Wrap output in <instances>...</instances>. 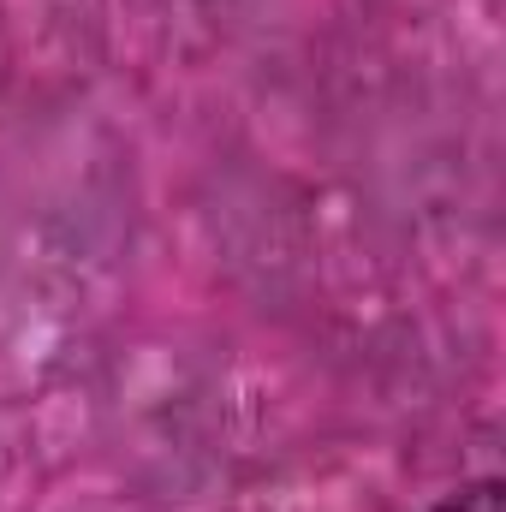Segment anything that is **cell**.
I'll list each match as a JSON object with an SVG mask.
<instances>
[{
  "label": "cell",
  "instance_id": "6da1fadb",
  "mask_svg": "<svg viewBox=\"0 0 506 512\" xmlns=\"http://www.w3.org/2000/svg\"><path fill=\"white\" fill-rule=\"evenodd\" d=\"M435 512H501V483H471V489H459L447 507Z\"/></svg>",
  "mask_w": 506,
  "mask_h": 512
}]
</instances>
